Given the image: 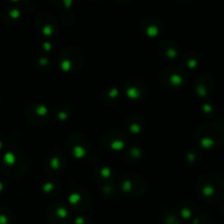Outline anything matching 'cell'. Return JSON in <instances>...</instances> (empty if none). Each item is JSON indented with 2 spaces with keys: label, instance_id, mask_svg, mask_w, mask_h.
<instances>
[{
  "label": "cell",
  "instance_id": "obj_1",
  "mask_svg": "<svg viewBox=\"0 0 224 224\" xmlns=\"http://www.w3.org/2000/svg\"><path fill=\"white\" fill-rule=\"evenodd\" d=\"M118 1H120V0H118Z\"/></svg>",
  "mask_w": 224,
  "mask_h": 224
}]
</instances>
